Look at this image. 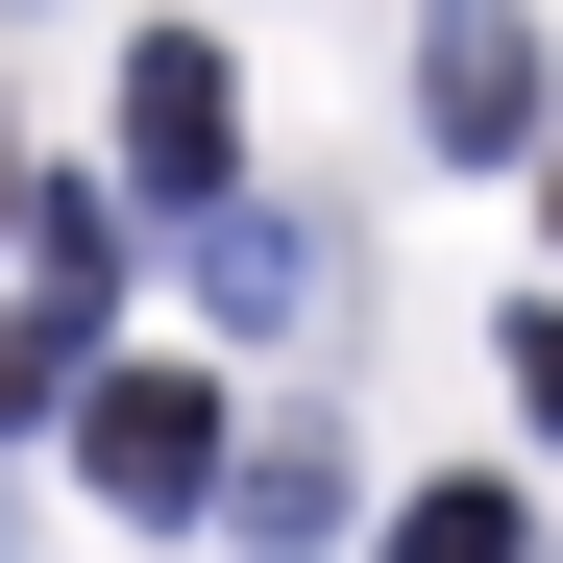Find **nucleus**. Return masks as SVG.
Here are the masks:
<instances>
[{"label": "nucleus", "instance_id": "6e6552de", "mask_svg": "<svg viewBox=\"0 0 563 563\" xmlns=\"http://www.w3.org/2000/svg\"><path fill=\"white\" fill-rule=\"evenodd\" d=\"M515 417H563V319L539 295H515Z\"/></svg>", "mask_w": 563, "mask_h": 563}, {"label": "nucleus", "instance_id": "1a4fd4ad", "mask_svg": "<svg viewBox=\"0 0 563 563\" xmlns=\"http://www.w3.org/2000/svg\"><path fill=\"white\" fill-rule=\"evenodd\" d=\"M539 221H563V147H539Z\"/></svg>", "mask_w": 563, "mask_h": 563}, {"label": "nucleus", "instance_id": "20e7f679", "mask_svg": "<svg viewBox=\"0 0 563 563\" xmlns=\"http://www.w3.org/2000/svg\"><path fill=\"white\" fill-rule=\"evenodd\" d=\"M197 295H221V319H295V295H319V221H269V197H197Z\"/></svg>", "mask_w": 563, "mask_h": 563}, {"label": "nucleus", "instance_id": "423d86ee", "mask_svg": "<svg viewBox=\"0 0 563 563\" xmlns=\"http://www.w3.org/2000/svg\"><path fill=\"white\" fill-rule=\"evenodd\" d=\"M393 563H515V490H490V465H441V490H393Z\"/></svg>", "mask_w": 563, "mask_h": 563}, {"label": "nucleus", "instance_id": "39448f33", "mask_svg": "<svg viewBox=\"0 0 563 563\" xmlns=\"http://www.w3.org/2000/svg\"><path fill=\"white\" fill-rule=\"evenodd\" d=\"M221 515H245L269 563H319V539H343V465H319V441H269V465H221Z\"/></svg>", "mask_w": 563, "mask_h": 563}, {"label": "nucleus", "instance_id": "f257e3e1", "mask_svg": "<svg viewBox=\"0 0 563 563\" xmlns=\"http://www.w3.org/2000/svg\"><path fill=\"white\" fill-rule=\"evenodd\" d=\"M221 393L197 367H99V393H74V465H99V515H221Z\"/></svg>", "mask_w": 563, "mask_h": 563}, {"label": "nucleus", "instance_id": "9d476101", "mask_svg": "<svg viewBox=\"0 0 563 563\" xmlns=\"http://www.w3.org/2000/svg\"><path fill=\"white\" fill-rule=\"evenodd\" d=\"M0 197H25V147H0Z\"/></svg>", "mask_w": 563, "mask_h": 563}, {"label": "nucleus", "instance_id": "7ed1b4c3", "mask_svg": "<svg viewBox=\"0 0 563 563\" xmlns=\"http://www.w3.org/2000/svg\"><path fill=\"white\" fill-rule=\"evenodd\" d=\"M417 123L441 147H539V25H515V0H441V25H417Z\"/></svg>", "mask_w": 563, "mask_h": 563}, {"label": "nucleus", "instance_id": "f03ea898", "mask_svg": "<svg viewBox=\"0 0 563 563\" xmlns=\"http://www.w3.org/2000/svg\"><path fill=\"white\" fill-rule=\"evenodd\" d=\"M221 172H245V99H221V49H197V25H147V49H123V197H172V221H197Z\"/></svg>", "mask_w": 563, "mask_h": 563}, {"label": "nucleus", "instance_id": "0eeeda50", "mask_svg": "<svg viewBox=\"0 0 563 563\" xmlns=\"http://www.w3.org/2000/svg\"><path fill=\"white\" fill-rule=\"evenodd\" d=\"M49 393H74V319L25 295V319H0V417H49Z\"/></svg>", "mask_w": 563, "mask_h": 563}]
</instances>
